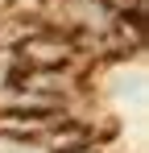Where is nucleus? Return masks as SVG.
Masks as SVG:
<instances>
[{"label":"nucleus","instance_id":"f257e3e1","mask_svg":"<svg viewBox=\"0 0 149 153\" xmlns=\"http://www.w3.org/2000/svg\"><path fill=\"white\" fill-rule=\"evenodd\" d=\"M74 50H79V42H74L71 33H58V29H33L13 54L21 58L25 71H66V66L74 62Z\"/></svg>","mask_w":149,"mask_h":153},{"label":"nucleus","instance_id":"f03ea898","mask_svg":"<svg viewBox=\"0 0 149 153\" xmlns=\"http://www.w3.org/2000/svg\"><path fill=\"white\" fill-rule=\"evenodd\" d=\"M0 8H8V0H0Z\"/></svg>","mask_w":149,"mask_h":153}]
</instances>
